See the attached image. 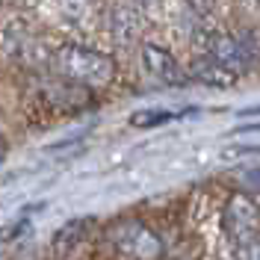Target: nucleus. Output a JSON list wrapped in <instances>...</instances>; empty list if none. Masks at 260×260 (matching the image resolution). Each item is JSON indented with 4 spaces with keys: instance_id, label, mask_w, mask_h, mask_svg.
I'll use <instances>...</instances> for the list:
<instances>
[{
    "instance_id": "f03ea898",
    "label": "nucleus",
    "mask_w": 260,
    "mask_h": 260,
    "mask_svg": "<svg viewBox=\"0 0 260 260\" xmlns=\"http://www.w3.org/2000/svg\"><path fill=\"white\" fill-rule=\"evenodd\" d=\"M113 245L130 260H160L162 257V240L139 219H121L110 228Z\"/></svg>"
},
{
    "instance_id": "f8f14e48",
    "label": "nucleus",
    "mask_w": 260,
    "mask_h": 260,
    "mask_svg": "<svg viewBox=\"0 0 260 260\" xmlns=\"http://www.w3.org/2000/svg\"><path fill=\"white\" fill-rule=\"evenodd\" d=\"M240 180H243L245 189H254V192H260V166H254V169H245L243 175H240Z\"/></svg>"
},
{
    "instance_id": "9d476101",
    "label": "nucleus",
    "mask_w": 260,
    "mask_h": 260,
    "mask_svg": "<svg viewBox=\"0 0 260 260\" xmlns=\"http://www.w3.org/2000/svg\"><path fill=\"white\" fill-rule=\"evenodd\" d=\"M186 6H189V12L195 18H201V21H207L213 15V9H216V0H183Z\"/></svg>"
},
{
    "instance_id": "9b49d317",
    "label": "nucleus",
    "mask_w": 260,
    "mask_h": 260,
    "mask_svg": "<svg viewBox=\"0 0 260 260\" xmlns=\"http://www.w3.org/2000/svg\"><path fill=\"white\" fill-rule=\"evenodd\" d=\"M234 260H260V237L234 248Z\"/></svg>"
},
{
    "instance_id": "6e6552de",
    "label": "nucleus",
    "mask_w": 260,
    "mask_h": 260,
    "mask_svg": "<svg viewBox=\"0 0 260 260\" xmlns=\"http://www.w3.org/2000/svg\"><path fill=\"white\" fill-rule=\"evenodd\" d=\"M86 228H89V219H71V222H65V225L53 234V251H56L59 257L71 254V251L86 240Z\"/></svg>"
},
{
    "instance_id": "423d86ee",
    "label": "nucleus",
    "mask_w": 260,
    "mask_h": 260,
    "mask_svg": "<svg viewBox=\"0 0 260 260\" xmlns=\"http://www.w3.org/2000/svg\"><path fill=\"white\" fill-rule=\"evenodd\" d=\"M189 77H192L195 83H201V86H207V89H231L240 74H237L234 68L222 65L216 56L204 53V56H195L192 59V65H189Z\"/></svg>"
},
{
    "instance_id": "1a4fd4ad",
    "label": "nucleus",
    "mask_w": 260,
    "mask_h": 260,
    "mask_svg": "<svg viewBox=\"0 0 260 260\" xmlns=\"http://www.w3.org/2000/svg\"><path fill=\"white\" fill-rule=\"evenodd\" d=\"M172 118H175V113H169V110H145V113L130 115V124L133 127H160Z\"/></svg>"
},
{
    "instance_id": "7ed1b4c3",
    "label": "nucleus",
    "mask_w": 260,
    "mask_h": 260,
    "mask_svg": "<svg viewBox=\"0 0 260 260\" xmlns=\"http://www.w3.org/2000/svg\"><path fill=\"white\" fill-rule=\"evenodd\" d=\"M260 231V207L254 198H248L245 192H237L228 198L225 204V234L234 243V248L243 243L257 240Z\"/></svg>"
},
{
    "instance_id": "20e7f679",
    "label": "nucleus",
    "mask_w": 260,
    "mask_h": 260,
    "mask_svg": "<svg viewBox=\"0 0 260 260\" xmlns=\"http://www.w3.org/2000/svg\"><path fill=\"white\" fill-rule=\"evenodd\" d=\"M145 24L148 21H145L142 3H133V0L115 3L113 12H110V36H113L118 45H133L136 39H142Z\"/></svg>"
},
{
    "instance_id": "f257e3e1",
    "label": "nucleus",
    "mask_w": 260,
    "mask_h": 260,
    "mask_svg": "<svg viewBox=\"0 0 260 260\" xmlns=\"http://www.w3.org/2000/svg\"><path fill=\"white\" fill-rule=\"evenodd\" d=\"M53 71L86 89H101L115 77V59L104 50L83 48V45H59L50 53Z\"/></svg>"
},
{
    "instance_id": "2eb2a0df",
    "label": "nucleus",
    "mask_w": 260,
    "mask_h": 260,
    "mask_svg": "<svg viewBox=\"0 0 260 260\" xmlns=\"http://www.w3.org/2000/svg\"><path fill=\"white\" fill-rule=\"evenodd\" d=\"M248 3H260V0H248Z\"/></svg>"
},
{
    "instance_id": "0eeeda50",
    "label": "nucleus",
    "mask_w": 260,
    "mask_h": 260,
    "mask_svg": "<svg viewBox=\"0 0 260 260\" xmlns=\"http://www.w3.org/2000/svg\"><path fill=\"white\" fill-rule=\"evenodd\" d=\"M210 56H216V59H219L222 65H228V68H234L237 74H240V68L245 65V59H248L243 42H240L237 36H228V32H216Z\"/></svg>"
},
{
    "instance_id": "ddd939ff",
    "label": "nucleus",
    "mask_w": 260,
    "mask_h": 260,
    "mask_svg": "<svg viewBox=\"0 0 260 260\" xmlns=\"http://www.w3.org/2000/svg\"><path fill=\"white\" fill-rule=\"evenodd\" d=\"M237 154H248V157H254V154H260V145H234V148H225L222 151V157H237Z\"/></svg>"
},
{
    "instance_id": "4468645a",
    "label": "nucleus",
    "mask_w": 260,
    "mask_h": 260,
    "mask_svg": "<svg viewBox=\"0 0 260 260\" xmlns=\"http://www.w3.org/2000/svg\"><path fill=\"white\" fill-rule=\"evenodd\" d=\"M245 130H260V124H248V127H240L237 133H245Z\"/></svg>"
},
{
    "instance_id": "39448f33",
    "label": "nucleus",
    "mask_w": 260,
    "mask_h": 260,
    "mask_svg": "<svg viewBox=\"0 0 260 260\" xmlns=\"http://www.w3.org/2000/svg\"><path fill=\"white\" fill-rule=\"evenodd\" d=\"M142 62H145L148 74H151L154 80H160L162 86L178 89V86L186 83V74H183L180 62L172 56V50L160 48V45H154V42H145V45H142Z\"/></svg>"
}]
</instances>
